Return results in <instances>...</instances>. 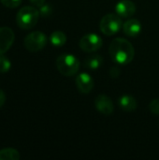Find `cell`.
Wrapping results in <instances>:
<instances>
[{"instance_id": "277c9868", "label": "cell", "mask_w": 159, "mask_h": 160, "mask_svg": "<svg viewBox=\"0 0 159 160\" xmlns=\"http://www.w3.org/2000/svg\"><path fill=\"white\" fill-rule=\"evenodd\" d=\"M100 31L106 36H113L123 28V22L118 14L109 13L102 17L99 22Z\"/></svg>"}, {"instance_id": "ffe728a7", "label": "cell", "mask_w": 159, "mask_h": 160, "mask_svg": "<svg viewBox=\"0 0 159 160\" xmlns=\"http://www.w3.org/2000/svg\"><path fill=\"white\" fill-rule=\"evenodd\" d=\"M110 75L112 78H117L120 75V69L118 68H112L110 70Z\"/></svg>"}, {"instance_id": "52a82bcc", "label": "cell", "mask_w": 159, "mask_h": 160, "mask_svg": "<svg viewBox=\"0 0 159 160\" xmlns=\"http://www.w3.org/2000/svg\"><path fill=\"white\" fill-rule=\"evenodd\" d=\"M96 109L103 115L110 116L114 112V106L112 99L106 95H98L95 99Z\"/></svg>"}, {"instance_id": "8fae6325", "label": "cell", "mask_w": 159, "mask_h": 160, "mask_svg": "<svg viewBox=\"0 0 159 160\" xmlns=\"http://www.w3.org/2000/svg\"><path fill=\"white\" fill-rule=\"evenodd\" d=\"M142 23L137 19H129L123 24V31L128 37H136L142 31Z\"/></svg>"}, {"instance_id": "9a60e30c", "label": "cell", "mask_w": 159, "mask_h": 160, "mask_svg": "<svg viewBox=\"0 0 159 160\" xmlns=\"http://www.w3.org/2000/svg\"><path fill=\"white\" fill-rule=\"evenodd\" d=\"M20 153L14 148H5L0 150V160H19Z\"/></svg>"}, {"instance_id": "7402d4cb", "label": "cell", "mask_w": 159, "mask_h": 160, "mask_svg": "<svg viewBox=\"0 0 159 160\" xmlns=\"http://www.w3.org/2000/svg\"><path fill=\"white\" fill-rule=\"evenodd\" d=\"M30 2L33 4V5H35V6H37V7H41L42 5H44V3H45V0H30Z\"/></svg>"}, {"instance_id": "e0dca14e", "label": "cell", "mask_w": 159, "mask_h": 160, "mask_svg": "<svg viewBox=\"0 0 159 160\" xmlns=\"http://www.w3.org/2000/svg\"><path fill=\"white\" fill-rule=\"evenodd\" d=\"M0 1L5 7L8 8H15L19 7L22 3V0H0Z\"/></svg>"}, {"instance_id": "ac0fdd59", "label": "cell", "mask_w": 159, "mask_h": 160, "mask_svg": "<svg viewBox=\"0 0 159 160\" xmlns=\"http://www.w3.org/2000/svg\"><path fill=\"white\" fill-rule=\"evenodd\" d=\"M149 108L153 114L159 116V99H153L149 104Z\"/></svg>"}, {"instance_id": "2e32d148", "label": "cell", "mask_w": 159, "mask_h": 160, "mask_svg": "<svg viewBox=\"0 0 159 160\" xmlns=\"http://www.w3.org/2000/svg\"><path fill=\"white\" fill-rule=\"evenodd\" d=\"M3 54L4 53H0V72L1 73L7 72L11 67L10 61Z\"/></svg>"}, {"instance_id": "d6986e66", "label": "cell", "mask_w": 159, "mask_h": 160, "mask_svg": "<svg viewBox=\"0 0 159 160\" xmlns=\"http://www.w3.org/2000/svg\"><path fill=\"white\" fill-rule=\"evenodd\" d=\"M52 7L50 6V5H42L41 7H40V9H39V13L42 15V16H44V17H48V16H50L51 14H52Z\"/></svg>"}, {"instance_id": "3957f363", "label": "cell", "mask_w": 159, "mask_h": 160, "mask_svg": "<svg viewBox=\"0 0 159 160\" xmlns=\"http://www.w3.org/2000/svg\"><path fill=\"white\" fill-rule=\"evenodd\" d=\"M39 10L31 6H25L22 8L16 15V22L22 29L28 30L33 28L38 22Z\"/></svg>"}, {"instance_id": "6da1fadb", "label": "cell", "mask_w": 159, "mask_h": 160, "mask_svg": "<svg viewBox=\"0 0 159 160\" xmlns=\"http://www.w3.org/2000/svg\"><path fill=\"white\" fill-rule=\"evenodd\" d=\"M112 59L119 65H127L132 62L135 56V49L131 42L123 38H114L109 47Z\"/></svg>"}, {"instance_id": "7c38bea8", "label": "cell", "mask_w": 159, "mask_h": 160, "mask_svg": "<svg viewBox=\"0 0 159 160\" xmlns=\"http://www.w3.org/2000/svg\"><path fill=\"white\" fill-rule=\"evenodd\" d=\"M119 105L125 112H133L138 107V102L135 98L130 95H124L119 98Z\"/></svg>"}, {"instance_id": "5b68a950", "label": "cell", "mask_w": 159, "mask_h": 160, "mask_svg": "<svg viewBox=\"0 0 159 160\" xmlns=\"http://www.w3.org/2000/svg\"><path fill=\"white\" fill-rule=\"evenodd\" d=\"M24 47L27 51L35 52L42 50L47 44V37L40 31H35L28 34L23 40Z\"/></svg>"}, {"instance_id": "4fadbf2b", "label": "cell", "mask_w": 159, "mask_h": 160, "mask_svg": "<svg viewBox=\"0 0 159 160\" xmlns=\"http://www.w3.org/2000/svg\"><path fill=\"white\" fill-rule=\"evenodd\" d=\"M103 65V58L99 54H93L84 60V67L90 70H97Z\"/></svg>"}, {"instance_id": "9c48e42d", "label": "cell", "mask_w": 159, "mask_h": 160, "mask_svg": "<svg viewBox=\"0 0 159 160\" xmlns=\"http://www.w3.org/2000/svg\"><path fill=\"white\" fill-rule=\"evenodd\" d=\"M76 87L82 94H89L94 88V80L88 73H80L75 79Z\"/></svg>"}, {"instance_id": "8992f818", "label": "cell", "mask_w": 159, "mask_h": 160, "mask_svg": "<svg viewBox=\"0 0 159 160\" xmlns=\"http://www.w3.org/2000/svg\"><path fill=\"white\" fill-rule=\"evenodd\" d=\"M103 45V40L100 36L95 33L84 35L79 42L80 48L86 52H94L98 51Z\"/></svg>"}, {"instance_id": "7a4b0ae2", "label": "cell", "mask_w": 159, "mask_h": 160, "mask_svg": "<svg viewBox=\"0 0 159 160\" xmlns=\"http://www.w3.org/2000/svg\"><path fill=\"white\" fill-rule=\"evenodd\" d=\"M80 60L70 53L60 54L56 59V68L58 71L66 77L76 75L80 70Z\"/></svg>"}, {"instance_id": "5bb4252c", "label": "cell", "mask_w": 159, "mask_h": 160, "mask_svg": "<svg viewBox=\"0 0 159 160\" xmlns=\"http://www.w3.org/2000/svg\"><path fill=\"white\" fill-rule=\"evenodd\" d=\"M50 41L54 47H62L67 42V36L62 31H54L50 37Z\"/></svg>"}, {"instance_id": "44dd1931", "label": "cell", "mask_w": 159, "mask_h": 160, "mask_svg": "<svg viewBox=\"0 0 159 160\" xmlns=\"http://www.w3.org/2000/svg\"><path fill=\"white\" fill-rule=\"evenodd\" d=\"M6 102V94L3 90L0 89V109L4 106Z\"/></svg>"}, {"instance_id": "ba28073f", "label": "cell", "mask_w": 159, "mask_h": 160, "mask_svg": "<svg viewBox=\"0 0 159 160\" xmlns=\"http://www.w3.org/2000/svg\"><path fill=\"white\" fill-rule=\"evenodd\" d=\"M15 40V35L11 28L7 26L0 27V53H5L9 50Z\"/></svg>"}, {"instance_id": "30bf717a", "label": "cell", "mask_w": 159, "mask_h": 160, "mask_svg": "<svg viewBox=\"0 0 159 160\" xmlns=\"http://www.w3.org/2000/svg\"><path fill=\"white\" fill-rule=\"evenodd\" d=\"M137 7L131 0H121L115 6L116 14L121 18H130L136 12Z\"/></svg>"}]
</instances>
